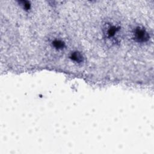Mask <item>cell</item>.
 Masks as SVG:
<instances>
[{
    "instance_id": "cell-1",
    "label": "cell",
    "mask_w": 154,
    "mask_h": 154,
    "mask_svg": "<svg viewBox=\"0 0 154 154\" xmlns=\"http://www.w3.org/2000/svg\"><path fill=\"white\" fill-rule=\"evenodd\" d=\"M133 35L134 38L137 42H145L149 38L148 32L144 28L140 27H137L135 29Z\"/></svg>"
},
{
    "instance_id": "cell-3",
    "label": "cell",
    "mask_w": 154,
    "mask_h": 154,
    "mask_svg": "<svg viewBox=\"0 0 154 154\" xmlns=\"http://www.w3.org/2000/svg\"><path fill=\"white\" fill-rule=\"evenodd\" d=\"M52 46L57 50L63 49L65 46L64 43L62 40H58V39L54 40L52 42Z\"/></svg>"
},
{
    "instance_id": "cell-2",
    "label": "cell",
    "mask_w": 154,
    "mask_h": 154,
    "mask_svg": "<svg viewBox=\"0 0 154 154\" xmlns=\"http://www.w3.org/2000/svg\"><path fill=\"white\" fill-rule=\"evenodd\" d=\"M119 28L117 26L114 25H109L106 28L105 32L106 37L109 39H111V38H114L117 34V33L119 32Z\"/></svg>"
},
{
    "instance_id": "cell-4",
    "label": "cell",
    "mask_w": 154,
    "mask_h": 154,
    "mask_svg": "<svg viewBox=\"0 0 154 154\" xmlns=\"http://www.w3.org/2000/svg\"><path fill=\"white\" fill-rule=\"evenodd\" d=\"M70 58L72 59V60L77 62V63H81L83 60V58L80 53L78 52H75L71 54V55Z\"/></svg>"
}]
</instances>
